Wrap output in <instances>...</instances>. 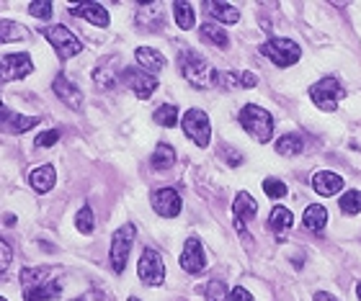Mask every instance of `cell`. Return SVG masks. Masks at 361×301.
Here are the masks:
<instances>
[{"instance_id":"6da1fadb","label":"cell","mask_w":361,"mask_h":301,"mask_svg":"<svg viewBox=\"0 0 361 301\" xmlns=\"http://www.w3.org/2000/svg\"><path fill=\"white\" fill-rule=\"evenodd\" d=\"M23 301H52L62 294L60 278H54L52 265H31L21 271Z\"/></svg>"},{"instance_id":"7a4b0ae2","label":"cell","mask_w":361,"mask_h":301,"mask_svg":"<svg viewBox=\"0 0 361 301\" xmlns=\"http://www.w3.org/2000/svg\"><path fill=\"white\" fill-rule=\"evenodd\" d=\"M178 68L180 75L186 77L191 85H196V88H212L214 85V68H212L204 54L194 52V49L180 52Z\"/></svg>"},{"instance_id":"3957f363","label":"cell","mask_w":361,"mask_h":301,"mask_svg":"<svg viewBox=\"0 0 361 301\" xmlns=\"http://www.w3.org/2000/svg\"><path fill=\"white\" fill-rule=\"evenodd\" d=\"M238 121H240V127L245 129L258 144L271 142V136H274V116H271L266 108H261V105H256V103L243 105Z\"/></svg>"},{"instance_id":"277c9868","label":"cell","mask_w":361,"mask_h":301,"mask_svg":"<svg viewBox=\"0 0 361 301\" xmlns=\"http://www.w3.org/2000/svg\"><path fill=\"white\" fill-rule=\"evenodd\" d=\"M258 52L264 54L266 60L274 62V65H279V68H292L294 62H300V57H302L300 44H297L294 39H286V37L269 39L266 44L258 46Z\"/></svg>"},{"instance_id":"5b68a950","label":"cell","mask_w":361,"mask_h":301,"mask_svg":"<svg viewBox=\"0 0 361 301\" xmlns=\"http://www.w3.org/2000/svg\"><path fill=\"white\" fill-rule=\"evenodd\" d=\"M137 237V226L135 224H121L111 237V250H109V257H111V268L114 273H124L129 260V252H132V245H135Z\"/></svg>"},{"instance_id":"8992f818","label":"cell","mask_w":361,"mask_h":301,"mask_svg":"<svg viewBox=\"0 0 361 301\" xmlns=\"http://www.w3.org/2000/svg\"><path fill=\"white\" fill-rule=\"evenodd\" d=\"M180 127H183V134L191 139L199 147H207L212 142V124L209 116L202 111V108H188L180 119Z\"/></svg>"},{"instance_id":"52a82bcc","label":"cell","mask_w":361,"mask_h":301,"mask_svg":"<svg viewBox=\"0 0 361 301\" xmlns=\"http://www.w3.org/2000/svg\"><path fill=\"white\" fill-rule=\"evenodd\" d=\"M137 273H140V281L145 286H163L166 281V265H163V257H160L158 250L145 248L142 255H140V265H137Z\"/></svg>"},{"instance_id":"ba28073f","label":"cell","mask_w":361,"mask_h":301,"mask_svg":"<svg viewBox=\"0 0 361 301\" xmlns=\"http://www.w3.org/2000/svg\"><path fill=\"white\" fill-rule=\"evenodd\" d=\"M44 37H47V41L57 49V57H60V60H70V57H78V54L83 52L80 39H78L68 26H49V29H44Z\"/></svg>"},{"instance_id":"9c48e42d","label":"cell","mask_w":361,"mask_h":301,"mask_svg":"<svg viewBox=\"0 0 361 301\" xmlns=\"http://www.w3.org/2000/svg\"><path fill=\"white\" fill-rule=\"evenodd\" d=\"M310 98L315 101L320 111H336L338 101L343 98V91H341V83L336 77H323L315 85H310Z\"/></svg>"},{"instance_id":"30bf717a","label":"cell","mask_w":361,"mask_h":301,"mask_svg":"<svg viewBox=\"0 0 361 301\" xmlns=\"http://www.w3.org/2000/svg\"><path fill=\"white\" fill-rule=\"evenodd\" d=\"M34 70L29 54H3L0 57V85L13 83V80H23Z\"/></svg>"},{"instance_id":"8fae6325","label":"cell","mask_w":361,"mask_h":301,"mask_svg":"<svg viewBox=\"0 0 361 301\" xmlns=\"http://www.w3.org/2000/svg\"><path fill=\"white\" fill-rule=\"evenodd\" d=\"M121 80H124V85H127L129 91L135 93L140 101H147L152 93L158 91V80H155V75L145 72V70L127 68L124 72H121Z\"/></svg>"},{"instance_id":"7c38bea8","label":"cell","mask_w":361,"mask_h":301,"mask_svg":"<svg viewBox=\"0 0 361 301\" xmlns=\"http://www.w3.org/2000/svg\"><path fill=\"white\" fill-rule=\"evenodd\" d=\"M39 121H42L39 116H23L18 111H11L0 101V132H6V134H23V132L37 127Z\"/></svg>"},{"instance_id":"4fadbf2b","label":"cell","mask_w":361,"mask_h":301,"mask_svg":"<svg viewBox=\"0 0 361 301\" xmlns=\"http://www.w3.org/2000/svg\"><path fill=\"white\" fill-rule=\"evenodd\" d=\"M152 209H155V214L163 219H173L180 214V209H183V203H180V196L176 193L173 188H160L152 193Z\"/></svg>"},{"instance_id":"5bb4252c","label":"cell","mask_w":361,"mask_h":301,"mask_svg":"<svg viewBox=\"0 0 361 301\" xmlns=\"http://www.w3.org/2000/svg\"><path fill=\"white\" fill-rule=\"evenodd\" d=\"M180 268L186 273H202L204 268H207V257H204V248L202 242L196 240V237H191V240H186V245H183V252H180L178 257Z\"/></svg>"},{"instance_id":"9a60e30c","label":"cell","mask_w":361,"mask_h":301,"mask_svg":"<svg viewBox=\"0 0 361 301\" xmlns=\"http://www.w3.org/2000/svg\"><path fill=\"white\" fill-rule=\"evenodd\" d=\"M256 214H258L256 198L250 196L248 191H240V193L235 196V203H233V217H235L238 232H245V224H248L250 219H256Z\"/></svg>"},{"instance_id":"2e32d148","label":"cell","mask_w":361,"mask_h":301,"mask_svg":"<svg viewBox=\"0 0 361 301\" xmlns=\"http://www.w3.org/2000/svg\"><path fill=\"white\" fill-rule=\"evenodd\" d=\"M52 91H54V96H57L65 105H70L73 111H80V108H83V93H80V88H78L73 80H68L65 75L54 77Z\"/></svg>"},{"instance_id":"e0dca14e","label":"cell","mask_w":361,"mask_h":301,"mask_svg":"<svg viewBox=\"0 0 361 301\" xmlns=\"http://www.w3.org/2000/svg\"><path fill=\"white\" fill-rule=\"evenodd\" d=\"M343 178L336 173H331V170H320V173L312 175V188L320 193V196H336V193H341L343 191Z\"/></svg>"},{"instance_id":"ac0fdd59","label":"cell","mask_w":361,"mask_h":301,"mask_svg":"<svg viewBox=\"0 0 361 301\" xmlns=\"http://www.w3.org/2000/svg\"><path fill=\"white\" fill-rule=\"evenodd\" d=\"M70 11L80 15V18H85L88 23H93V26H101V29L109 26V13H106V8L101 3H80V6H70Z\"/></svg>"},{"instance_id":"d6986e66","label":"cell","mask_w":361,"mask_h":301,"mask_svg":"<svg viewBox=\"0 0 361 301\" xmlns=\"http://www.w3.org/2000/svg\"><path fill=\"white\" fill-rule=\"evenodd\" d=\"M135 60L140 62V68H142L145 72H150V75H158L160 70L166 68V57L160 52H155L152 46H140L135 52Z\"/></svg>"},{"instance_id":"ffe728a7","label":"cell","mask_w":361,"mask_h":301,"mask_svg":"<svg viewBox=\"0 0 361 301\" xmlns=\"http://www.w3.org/2000/svg\"><path fill=\"white\" fill-rule=\"evenodd\" d=\"M325 224H328V209H325V206L312 203V206L305 209V214H302V226H305V229L320 234L325 229Z\"/></svg>"},{"instance_id":"44dd1931","label":"cell","mask_w":361,"mask_h":301,"mask_svg":"<svg viewBox=\"0 0 361 301\" xmlns=\"http://www.w3.org/2000/svg\"><path fill=\"white\" fill-rule=\"evenodd\" d=\"M54 181H57V173H54L52 165H42L29 173L31 188L37 191V193H49L54 188Z\"/></svg>"},{"instance_id":"7402d4cb","label":"cell","mask_w":361,"mask_h":301,"mask_svg":"<svg viewBox=\"0 0 361 301\" xmlns=\"http://www.w3.org/2000/svg\"><path fill=\"white\" fill-rule=\"evenodd\" d=\"M199 39H202L204 44L219 46V49H227V46H230V37H227L225 29H222L219 23H214V21L204 23L202 29H199Z\"/></svg>"},{"instance_id":"603a6c76","label":"cell","mask_w":361,"mask_h":301,"mask_svg":"<svg viewBox=\"0 0 361 301\" xmlns=\"http://www.w3.org/2000/svg\"><path fill=\"white\" fill-rule=\"evenodd\" d=\"M294 224V217H292V211L286 209V206H274L271 209V217H269V229L276 237H281V234H286L289 229H292Z\"/></svg>"},{"instance_id":"cb8c5ba5","label":"cell","mask_w":361,"mask_h":301,"mask_svg":"<svg viewBox=\"0 0 361 301\" xmlns=\"http://www.w3.org/2000/svg\"><path fill=\"white\" fill-rule=\"evenodd\" d=\"M204 11L209 13V18H217L219 23H238L240 21V13H238V8L230 6V3H204Z\"/></svg>"},{"instance_id":"d4e9b609","label":"cell","mask_w":361,"mask_h":301,"mask_svg":"<svg viewBox=\"0 0 361 301\" xmlns=\"http://www.w3.org/2000/svg\"><path fill=\"white\" fill-rule=\"evenodd\" d=\"M31 31L21 23L11 21V18H0V44H8V41H23L29 39Z\"/></svg>"},{"instance_id":"484cf974","label":"cell","mask_w":361,"mask_h":301,"mask_svg":"<svg viewBox=\"0 0 361 301\" xmlns=\"http://www.w3.org/2000/svg\"><path fill=\"white\" fill-rule=\"evenodd\" d=\"M93 80H96V85L101 91H111L114 85L119 83V75H116V70H114V62L111 60L101 62L96 68V72H93Z\"/></svg>"},{"instance_id":"4316f807","label":"cell","mask_w":361,"mask_h":301,"mask_svg":"<svg viewBox=\"0 0 361 301\" xmlns=\"http://www.w3.org/2000/svg\"><path fill=\"white\" fill-rule=\"evenodd\" d=\"M276 152L281 158H297L305 152V139L300 134H284L276 142Z\"/></svg>"},{"instance_id":"83f0119b","label":"cell","mask_w":361,"mask_h":301,"mask_svg":"<svg viewBox=\"0 0 361 301\" xmlns=\"http://www.w3.org/2000/svg\"><path fill=\"white\" fill-rule=\"evenodd\" d=\"M150 162L155 170H168V167L176 165V150L168 142H160L158 147H155V152H152Z\"/></svg>"},{"instance_id":"f1b7e54d","label":"cell","mask_w":361,"mask_h":301,"mask_svg":"<svg viewBox=\"0 0 361 301\" xmlns=\"http://www.w3.org/2000/svg\"><path fill=\"white\" fill-rule=\"evenodd\" d=\"M173 18H176V26L178 29H183V31H188V29H194V18H196V13H194V6L188 3V0H178V3H173Z\"/></svg>"},{"instance_id":"f546056e","label":"cell","mask_w":361,"mask_h":301,"mask_svg":"<svg viewBox=\"0 0 361 301\" xmlns=\"http://www.w3.org/2000/svg\"><path fill=\"white\" fill-rule=\"evenodd\" d=\"M158 15H160V3H142L140 13H137V23L142 29H158Z\"/></svg>"},{"instance_id":"4dcf8cb0","label":"cell","mask_w":361,"mask_h":301,"mask_svg":"<svg viewBox=\"0 0 361 301\" xmlns=\"http://www.w3.org/2000/svg\"><path fill=\"white\" fill-rule=\"evenodd\" d=\"M152 119H155L158 127H166V129L176 127V124H178V105H173V103L158 105L155 113H152Z\"/></svg>"},{"instance_id":"1f68e13d","label":"cell","mask_w":361,"mask_h":301,"mask_svg":"<svg viewBox=\"0 0 361 301\" xmlns=\"http://www.w3.org/2000/svg\"><path fill=\"white\" fill-rule=\"evenodd\" d=\"M338 209L343 211V214H348V217L361 214V191H348V193H343L338 201Z\"/></svg>"},{"instance_id":"d6a6232c","label":"cell","mask_w":361,"mask_h":301,"mask_svg":"<svg viewBox=\"0 0 361 301\" xmlns=\"http://www.w3.org/2000/svg\"><path fill=\"white\" fill-rule=\"evenodd\" d=\"M75 226H78V232H80V234H93V229H96V217H93V209H90L88 203L78 211Z\"/></svg>"},{"instance_id":"836d02e7","label":"cell","mask_w":361,"mask_h":301,"mask_svg":"<svg viewBox=\"0 0 361 301\" xmlns=\"http://www.w3.org/2000/svg\"><path fill=\"white\" fill-rule=\"evenodd\" d=\"M202 294L207 301H230V291L222 281H209L207 286L202 288Z\"/></svg>"},{"instance_id":"e575fe53","label":"cell","mask_w":361,"mask_h":301,"mask_svg":"<svg viewBox=\"0 0 361 301\" xmlns=\"http://www.w3.org/2000/svg\"><path fill=\"white\" fill-rule=\"evenodd\" d=\"M214 85L222 88V91H235V88H243L240 75L238 72H217L214 70Z\"/></svg>"},{"instance_id":"d590c367","label":"cell","mask_w":361,"mask_h":301,"mask_svg":"<svg viewBox=\"0 0 361 301\" xmlns=\"http://www.w3.org/2000/svg\"><path fill=\"white\" fill-rule=\"evenodd\" d=\"M264 193L269 198H274V201H279V198L286 196V183H281L279 178H266V181H264Z\"/></svg>"},{"instance_id":"8d00e7d4","label":"cell","mask_w":361,"mask_h":301,"mask_svg":"<svg viewBox=\"0 0 361 301\" xmlns=\"http://www.w3.org/2000/svg\"><path fill=\"white\" fill-rule=\"evenodd\" d=\"M52 3L49 0H34V3H29V13L34 15V18H42V21H49L52 18Z\"/></svg>"},{"instance_id":"74e56055","label":"cell","mask_w":361,"mask_h":301,"mask_svg":"<svg viewBox=\"0 0 361 301\" xmlns=\"http://www.w3.org/2000/svg\"><path fill=\"white\" fill-rule=\"evenodd\" d=\"M11 260H13V250L3 237H0V281L8 276V268H11Z\"/></svg>"},{"instance_id":"f35d334b","label":"cell","mask_w":361,"mask_h":301,"mask_svg":"<svg viewBox=\"0 0 361 301\" xmlns=\"http://www.w3.org/2000/svg\"><path fill=\"white\" fill-rule=\"evenodd\" d=\"M57 142H60V132L57 129H49V132L37 136V147H54Z\"/></svg>"},{"instance_id":"ab89813d","label":"cell","mask_w":361,"mask_h":301,"mask_svg":"<svg viewBox=\"0 0 361 301\" xmlns=\"http://www.w3.org/2000/svg\"><path fill=\"white\" fill-rule=\"evenodd\" d=\"M230 301H253V296H250L243 286H235L233 291H230Z\"/></svg>"},{"instance_id":"60d3db41","label":"cell","mask_w":361,"mask_h":301,"mask_svg":"<svg viewBox=\"0 0 361 301\" xmlns=\"http://www.w3.org/2000/svg\"><path fill=\"white\" fill-rule=\"evenodd\" d=\"M240 85H243V88H256L258 77L253 75V72H240Z\"/></svg>"},{"instance_id":"b9f144b4","label":"cell","mask_w":361,"mask_h":301,"mask_svg":"<svg viewBox=\"0 0 361 301\" xmlns=\"http://www.w3.org/2000/svg\"><path fill=\"white\" fill-rule=\"evenodd\" d=\"M225 155H227V162H230V165H240V162H243L240 152H233L230 147H225Z\"/></svg>"},{"instance_id":"7bdbcfd3","label":"cell","mask_w":361,"mask_h":301,"mask_svg":"<svg viewBox=\"0 0 361 301\" xmlns=\"http://www.w3.org/2000/svg\"><path fill=\"white\" fill-rule=\"evenodd\" d=\"M315 301H338V299H333L331 294H325V291H317L315 294Z\"/></svg>"},{"instance_id":"ee69618b","label":"cell","mask_w":361,"mask_h":301,"mask_svg":"<svg viewBox=\"0 0 361 301\" xmlns=\"http://www.w3.org/2000/svg\"><path fill=\"white\" fill-rule=\"evenodd\" d=\"M73 301H98V294H85V296H78Z\"/></svg>"},{"instance_id":"f6af8a7d","label":"cell","mask_w":361,"mask_h":301,"mask_svg":"<svg viewBox=\"0 0 361 301\" xmlns=\"http://www.w3.org/2000/svg\"><path fill=\"white\" fill-rule=\"evenodd\" d=\"M3 222L11 226V224H16V217H13V214H6V217H3Z\"/></svg>"},{"instance_id":"bcb514c9","label":"cell","mask_w":361,"mask_h":301,"mask_svg":"<svg viewBox=\"0 0 361 301\" xmlns=\"http://www.w3.org/2000/svg\"><path fill=\"white\" fill-rule=\"evenodd\" d=\"M356 296H359V301H361V283L356 286Z\"/></svg>"},{"instance_id":"7dc6e473","label":"cell","mask_w":361,"mask_h":301,"mask_svg":"<svg viewBox=\"0 0 361 301\" xmlns=\"http://www.w3.org/2000/svg\"><path fill=\"white\" fill-rule=\"evenodd\" d=\"M129 301H142V299H135V296H132V299H129Z\"/></svg>"},{"instance_id":"c3c4849f","label":"cell","mask_w":361,"mask_h":301,"mask_svg":"<svg viewBox=\"0 0 361 301\" xmlns=\"http://www.w3.org/2000/svg\"><path fill=\"white\" fill-rule=\"evenodd\" d=\"M0 301H8V299H3V296H0Z\"/></svg>"}]
</instances>
